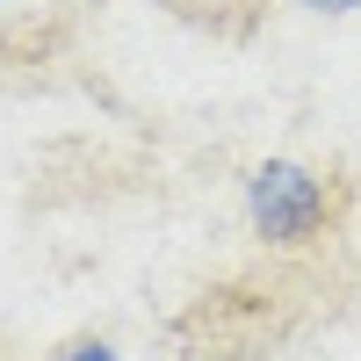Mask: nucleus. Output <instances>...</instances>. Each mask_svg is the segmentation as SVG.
Instances as JSON below:
<instances>
[{"label":"nucleus","instance_id":"obj_1","mask_svg":"<svg viewBox=\"0 0 361 361\" xmlns=\"http://www.w3.org/2000/svg\"><path fill=\"white\" fill-rule=\"evenodd\" d=\"M246 217L267 246H304L333 217V188H325V173L296 166V159H267L246 180Z\"/></svg>","mask_w":361,"mask_h":361},{"label":"nucleus","instance_id":"obj_2","mask_svg":"<svg viewBox=\"0 0 361 361\" xmlns=\"http://www.w3.org/2000/svg\"><path fill=\"white\" fill-rule=\"evenodd\" d=\"M51 361H123V354H116L102 333H80V340H66V347H58Z\"/></svg>","mask_w":361,"mask_h":361},{"label":"nucleus","instance_id":"obj_3","mask_svg":"<svg viewBox=\"0 0 361 361\" xmlns=\"http://www.w3.org/2000/svg\"><path fill=\"white\" fill-rule=\"evenodd\" d=\"M296 8H311V15H354L361 0H296Z\"/></svg>","mask_w":361,"mask_h":361}]
</instances>
